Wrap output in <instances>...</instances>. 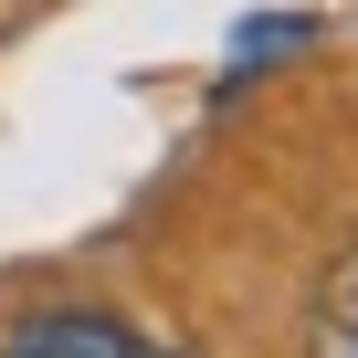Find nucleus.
Listing matches in <instances>:
<instances>
[{
  "instance_id": "obj_3",
  "label": "nucleus",
  "mask_w": 358,
  "mask_h": 358,
  "mask_svg": "<svg viewBox=\"0 0 358 358\" xmlns=\"http://www.w3.org/2000/svg\"><path fill=\"white\" fill-rule=\"evenodd\" d=\"M285 43H306V22H295V11H274V22H243V32H232V64H264V53H285Z\"/></svg>"
},
{
  "instance_id": "obj_1",
  "label": "nucleus",
  "mask_w": 358,
  "mask_h": 358,
  "mask_svg": "<svg viewBox=\"0 0 358 358\" xmlns=\"http://www.w3.org/2000/svg\"><path fill=\"white\" fill-rule=\"evenodd\" d=\"M11 358H158L148 337H127L116 316H32L11 337Z\"/></svg>"
},
{
  "instance_id": "obj_2",
  "label": "nucleus",
  "mask_w": 358,
  "mask_h": 358,
  "mask_svg": "<svg viewBox=\"0 0 358 358\" xmlns=\"http://www.w3.org/2000/svg\"><path fill=\"white\" fill-rule=\"evenodd\" d=\"M316 358H358V264H348V285L327 295V337H316Z\"/></svg>"
}]
</instances>
